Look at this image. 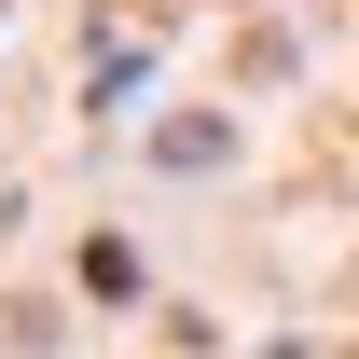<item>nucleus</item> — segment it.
I'll return each instance as SVG.
<instances>
[]
</instances>
